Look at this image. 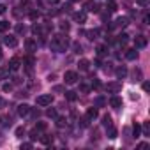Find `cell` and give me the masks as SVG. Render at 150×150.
Listing matches in <instances>:
<instances>
[{
  "mask_svg": "<svg viewBox=\"0 0 150 150\" xmlns=\"http://www.w3.org/2000/svg\"><path fill=\"white\" fill-rule=\"evenodd\" d=\"M50 46H51L53 51H57V53H64V51L67 50V46H69V39H67V35H64V34H57V35L51 37Z\"/></svg>",
  "mask_w": 150,
  "mask_h": 150,
  "instance_id": "6da1fadb",
  "label": "cell"
},
{
  "mask_svg": "<svg viewBox=\"0 0 150 150\" xmlns=\"http://www.w3.org/2000/svg\"><path fill=\"white\" fill-rule=\"evenodd\" d=\"M51 101H53V96H51V94H42V96H39V97L35 99L37 106H50Z\"/></svg>",
  "mask_w": 150,
  "mask_h": 150,
  "instance_id": "7a4b0ae2",
  "label": "cell"
},
{
  "mask_svg": "<svg viewBox=\"0 0 150 150\" xmlns=\"http://www.w3.org/2000/svg\"><path fill=\"white\" fill-rule=\"evenodd\" d=\"M64 81L67 83V85H74L78 81V74L74 72V71H67L65 74H64Z\"/></svg>",
  "mask_w": 150,
  "mask_h": 150,
  "instance_id": "3957f363",
  "label": "cell"
},
{
  "mask_svg": "<svg viewBox=\"0 0 150 150\" xmlns=\"http://www.w3.org/2000/svg\"><path fill=\"white\" fill-rule=\"evenodd\" d=\"M4 44L9 46V48H16L18 46V37L16 35H6L4 37Z\"/></svg>",
  "mask_w": 150,
  "mask_h": 150,
  "instance_id": "277c9868",
  "label": "cell"
},
{
  "mask_svg": "<svg viewBox=\"0 0 150 150\" xmlns=\"http://www.w3.org/2000/svg\"><path fill=\"white\" fill-rule=\"evenodd\" d=\"M9 71H18L20 67H21V58H18V57H13L11 60H9Z\"/></svg>",
  "mask_w": 150,
  "mask_h": 150,
  "instance_id": "5b68a950",
  "label": "cell"
},
{
  "mask_svg": "<svg viewBox=\"0 0 150 150\" xmlns=\"http://www.w3.org/2000/svg\"><path fill=\"white\" fill-rule=\"evenodd\" d=\"M106 90H108L110 94H117V92L122 90V85H120V83H108V85H106Z\"/></svg>",
  "mask_w": 150,
  "mask_h": 150,
  "instance_id": "8992f818",
  "label": "cell"
},
{
  "mask_svg": "<svg viewBox=\"0 0 150 150\" xmlns=\"http://www.w3.org/2000/svg\"><path fill=\"white\" fill-rule=\"evenodd\" d=\"M146 37L145 35H136V39H134V44H136V48H145L146 46Z\"/></svg>",
  "mask_w": 150,
  "mask_h": 150,
  "instance_id": "52a82bcc",
  "label": "cell"
},
{
  "mask_svg": "<svg viewBox=\"0 0 150 150\" xmlns=\"http://www.w3.org/2000/svg\"><path fill=\"white\" fill-rule=\"evenodd\" d=\"M25 48H27V51H35L37 50V41L35 39H27L25 41Z\"/></svg>",
  "mask_w": 150,
  "mask_h": 150,
  "instance_id": "ba28073f",
  "label": "cell"
},
{
  "mask_svg": "<svg viewBox=\"0 0 150 150\" xmlns=\"http://www.w3.org/2000/svg\"><path fill=\"white\" fill-rule=\"evenodd\" d=\"M30 110H32V108H30L28 104H20V106H18V115H20V117H27V115L30 113Z\"/></svg>",
  "mask_w": 150,
  "mask_h": 150,
  "instance_id": "9c48e42d",
  "label": "cell"
},
{
  "mask_svg": "<svg viewBox=\"0 0 150 150\" xmlns=\"http://www.w3.org/2000/svg\"><path fill=\"white\" fill-rule=\"evenodd\" d=\"M115 74H117V78H118V80H124V78L127 76V69H125L124 65H120V67H117Z\"/></svg>",
  "mask_w": 150,
  "mask_h": 150,
  "instance_id": "30bf717a",
  "label": "cell"
},
{
  "mask_svg": "<svg viewBox=\"0 0 150 150\" xmlns=\"http://www.w3.org/2000/svg\"><path fill=\"white\" fill-rule=\"evenodd\" d=\"M34 62H35V60H34V57H32V55H28V57H25V58H23V64H25V67H27V71H28V72L32 71Z\"/></svg>",
  "mask_w": 150,
  "mask_h": 150,
  "instance_id": "8fae6325",
  "label": "cell"
},
{
  "mask_svg": "<svg viewBox=\"0 0 150 150\" xmlns=\"http://www.w3.org/2000/svg\"><path fill=\"white\" fill-rule=\"evenodd\" d=\"M11 124H13L11 117H7V115H0V125H2V127H11Z\"/></svg>",
  "mask_w": 150,
  "mask_h": 150,
  "instance_id": "7c38bea8",
  "label": "cell"
},
{
  "mask_svg": "<svg viewBox=\"0 0 150 150\" xmlns=\"http://www.w3.org/2000/svg\"><path fill=\"white\" fill-rule=\"evenodd\" d=\"M125 58H127V60H136V58H138V51H136V48L127 50V51H125Z\"/></svg>",
  "mask_w": 150,
  "mask_h": 150,
  "instance_id": "4fadbf2b",
  "label": "cell"
},
{
  "mask_svg": "<svg viewBox=\"0 0 150 150\" xmlns=\"http://www.w3.org/2000/svg\"><path fill=\"white\" fill-rule=\"evenodd\" d=\"M127 25H129V20H127V18H118V20L115 21V25H113V27L124 28V27H127Z\"/></svg>",
  "mask_w": 150,
  "mask_h": 150,
  "instance_id": "5bb4252c",
  "label": "cell"
},
{
  "mask_svg": "<svg viewBox=\"0 0 150 150\" xmlns=\"http://www.w3.org/2000/svg\"><path fill=\"white\" fill-rule=\"evenodd\" d=\"M74 21L85 23V21H87V14H85V13H74Z\"/></svg>",
  "mask_w": 150,
  "mask_h": 150,
  "instance_id": "9a60e30c",
  "label": "cell"
},
{
  "mask_svg": "<svg viewBox=\"0 0 150 150\" xmlns=\"http://www.w3.org/2000/svg\"><path fill=\"white\" fill-rule=\"evenodd\" d=\"M97 115H99V113H97V110H96V108H88V110H87V118H88V120L97 118Z\"/></svg>",
  "mask_w": 150,
  "mask_h": 150,
  "instance_id": "2e32d148",
  "label": "cell"
},
{
  "mask_svg": "<svg viewBox=\"0 0 150 150\" xmlns=\"http://www.w3.org/2000/svg\"><path fill=\"white\" fill-rule=\"evenodd\" d=\"M85 7H87V11H90V13H97V11H99V6H97V4H92V2H87Z\"/></svg>",
  "mask_w": 150,
  "mask_h": 150,
  "instance_id": "e0dca14e",
  "label": "cell"
},
{
  "mask_svg": "<svg viewBox=\"0 0 150 150\" xmlns=\"http://www.w3.org/2000/svg\"><path fill=\"white\" fill-rule=\"evenodd\" d=\"M78 65H80V69H81V71H88V67H90V62H88L87 58H81Z\"/></svg>",
  "mask_w": 150,
  "mask_h": 150,
  "instance_id": "ac0fdd59",
  "label": "cell"
},
{
  "mask_svg": "<svg viewBox=\"0 0 150 150\" xmlns=\"http://www.w3.org/2000/svg\"><path fill=\"white\" fill-rule=\"evenodd\" d=\"M110 104H111L113 108H120V106H122V99L115 96V97H111V101H110Z\"/></svg>",
  "mask_w": 150,
  "mask_h": 150,
  "instance_id": "d6986e66",
  "label": "cell"
},
{
  "mask_svg": "<svg viewBox=\"0 0 150 150\" xmlns=\"http://www.w3.org/2000/svg\"><path fill=\"white\" fill-rule=\"evenodd\" d=\"M41 141H42L44 145H51V143H53V136H51V134H42V136H41Z\"/></svg>",
  "mask_w": 150,
  "mask_h": 150,
  "instance_id": "ffe728a7",
  "label": "cell"
},
{
  "mask_svg": "<svg viewBox=\"0 0 150 150\" xmlns=\"http://www.w3.org/2000/svg\"><path fill=\"white\" fill-rule=\"evenodd\" d=\"M132 134H134V138H139V134H141V127H139V124H132Z\"/></svg>",
  "mask_w": 150,
  "mask_h": 150,
  "instance_id": "44dd1931",
  "label": "cell"
},
{
  "mask_svg": "<svg viewBox=\"0 0 150 150\" xmlns=\"http://www.w3.org/2000/svg\"><path fill=\"white\" fill-rule=\"evenodd\" d=\"M76 97H78L76 92H72V90H67V92H65V99L71 101V103H72V101H76Z\"/></svg>",
  "mask_w": 150,
  "mask_h": 150,
  "instance_id": "7402d4cb",
  "label": "cell"
},
{
  "mask_svg": "<svg viewBox=\"0 0 150 150\" xmlns=\"http://www.w3.org/2000/svg\"><path fill=\"white\" fill-rule=\"evenodd\" d=\"M103 125H104V127H111V125H113V122H111V117H110V115H104V117H103Z\"/></svg>",
  "mask_w": 150,
  "mask_h": 150,
  "instance_id": "603a6c76",
  "label": "cell"
},
{
  "mask_svg": "<svg viewBox=\"0 0 150 150\" xmlns=\"http://www.w3.org/2000/svg\"><path fill=\"white\" fill-rule=\"evenodd\" d=\"M9 76V67H0V80Z\"/></svg>",
  "mask_w": 150,
  "mask_h": 150,
  "instance_id": "cb8c5ba5",
  "label": "cell"
},
{
  "mask_svg": "<svg viewBox=\"0 0 150 150\" xmlns=\"http://www.w3.org/2000/svg\"><path fill=\"white\" fill-rule=\"evenodd\" d=\"M87 35H88V39H90V41H94V39H97L99 30H88V32H87Z\"/></svg>",
  "mask_w": 150,
  "mask_h": 150,
  "instance_id": "d4e9b609",
  "label": "cell"
},
{
  "mask_svg": "<svg viewBox=\"0 0 150 150\" xmlns=\"http://www.w3.org/2000/svg\"><path fill=\"white\" fill-rule=\"evenodd\" d=\"M106 53H108V48L106 46H97V55L99 57H104Z\"/></svg>",
  "mask_w": 150,
  "mask_h": 150,
  "instance_id": "484cf974",
  "label": "cell"
},
{
  "mask_svg": "<svg viewBox=\"0 0 150 150\" xmlns=\"http://www.w3.org/2000/svg\"><path fill=\"white\" fill-rule=\"evenodd\" d=\"M57 125H58V127H65V125H67V118L58 117V118H57Z\"/></svg>",
  "mask_w": 150,
  "mask_h": 150,
  "instance_id": "4316f807",
  "label": "cell"
},
{
  "mask_svg": "<svg viewBox=\"0 0 150 150\" xmlns=\"http://www.w3.org/2000/svg\"><path fill=\"white\" fill-rule=\"evenodd\" d=\"M127 41H129V35H127V34H120V35H118V42H120V44H125Z\"/></svg>",
  "mask_w": 150,
  "mask_h": 150,
  "instance_id": "83f0119b",
  "label": "cell"
},
{
  "mask_svg": "<svg viewBox=\"0 0 150 150\" xmlns=\"http://www.w3.org/2000/svg\"><path fill=\"white\" fill-rule=\"evenodd\" d=\"M108 138H117V129L111 125V127H108Z\"/></svg>",
  "mask_w": 150,
  "mask_h": 150,
  "instance_id": "f1b7e54d",
  "label": "cell"
},
{
  "mask_svg": "<svg viewBox=\"0 0 150 150\" xmlns=\"http://www.w3.org/2000/svg\"><path fill=\"white\" fill-rule=\"evenodd\" d=\"M9 30V21H0V32H7Z\"/></svg>",
  "mask_w": 150,
  "mask_h": 150,
  "instance_id": "f546056e",
  "label": "cell"
},
{
  "mask_svg": "<svg viewBox=\"0 0 150 150\" xmlns=\"http://www.w3.org/2000/svg\"><path fill=\"white\" fill-rule=\"evenodd\" d=\"M132 78H134V81H139V80H141V71H139V69H134Z\"/></svg>",
  "mask_w": 150,
  "mask_h": 150,
  "instance_id": "4dcf8cb0",
  "label": "cell"
},
{
  "mask_svg": "<svg viewBox=\"0 0 150 150\" xmlns=\"http://www.w3.org/2000/svg\"><path fill=\"white\" fill-rule=\"evenodd\" d=\"M106 11H108V13H115V11H117V6H115L113 2H108V6H106Z\"/></svg>",
  "mask_w": 150,
  "mask_h": 150,
  "instance_id": "1f68e13d",
  "label": "cell"
},
{
  "mask_svg": "<svg viewBox=\"0 0 150 150\" xmlns=\"http://www.w3.org/2000/svg\"><path fill=\"white\" fill-rule=\"evenodd\" d=\"M46 115H48V117H50V118H55V117H57V111H55V110H53V108H50V110H48V111H46Z\"/></svg>",
  "mask_w": 150,
  "mask_h": 150,
  "instance_id": "d6a6232c",
  "label": "cell"
},
{
  "mask_svg": "<svg viewBox=\"0 0 150 150\" xmlns=\"http://www.w3.org/2000/svg\"><path fill=\"white\" fill-rule=\"evenodd\" d=\"M23 134H25V129L23 127H18L16 129V138H23Z\"/></svg>",
  "mask_w": 150,
  "mask_h": 150,
  "instance_id": "836d02e7",
  "label": "cell"
},
{
  "mask_svg": "<svg viewBox=\"0 0 150 150\" xmlns=\"http://www.w3.org/2000/svg\"><path fill=\"white\" fill-rule=\"evenodd\" d=\"M143 132L148 136V132H150V124H148V122H145V124H143Z\"/></svg>",
  "mask_w": 150,
  "mask_h": 150,
  "instance_id": "e575fe53",
  "label": "cell"
},
{
  "mask_svg": "<svg viewBox=\"0 0 150 150\" xmlns=\"http://www.w3.org/2000/svg\"><path fill=\"white\" fill-rule=\"evenodd\" d=\"M99 87H101V81L94 78V80H92V88H99Z\"/></svg>",
  "mask_w": 150,
  "mask_h": 150,
  "instance_id": "d590c367",
  "label": "cell"
},
{
  "mask_svg": "<svg viewBox=\"0 0 150 150\" xmlns=\"http://www.w3.org/2000/svg\"><path fill=\"white\" fill-rule=\"evenodd\" d=\"M2 90H4V92H11V90H13V85H11V83H6V85L2 87Z\"/></svg>",
  "mask_w": 150,
  "mask_h": 150,
  "instance_id": "8d00e7d4",
  "label": "cell"
},
{
  "mask_svg": "<svg viewBox=\"0 0 150 150\" xmlns=\"http://www.w3.org/2000/svg\"><path fill=\"white\" fill-rule=\"evenodd\" d=\"M35 129H37V131H44V129H46V124H44V122H39V124L35 125Z\"/></svg>",
  "mask_w": 150,
  "mask_h": 150,
  "instance_id": "74e56055",
  "label": "cell"
},
{
  "mask_svg": "<svg viewBox=\"0 0 150 150\" xmlns=\"http://www.w3.org/2000/svg\"><path fill=\"white\" fill-rule=\"evenodd\" d=\"M30 138H32V139H37V138H39V132H37V129H34V131L30 132Z\"/></svg>",
  "mask_w": 150,
  "mask_h": 150,
  "instance_id": "f35d334b",
  "label": "cell"
},
{
  "mask_svg": "<svg viewBox=\"0 0 150 150\" xmlns=\"http://www.w3.org/2000/svg\"><path fill=\"white\" fill-rule=\"evenodd\" d=\"M37 18H39V13L37 11H32L30 13V20H37Z\"/></svg>",
  "mask_w": 150,
  "mask_h": 150,
  "instance_id": "ab89813d",
  "label": "cell"
},
{
  "mask_svg": "<svg viewBox=\"0 0 150 150\" xmlns=\"http://www.w3.org/2000/svg\"><path fill=\"white\" fill-rule=\"evenodd\" d=\"M80 90H81V92H85V94H87V92H88V90H90V87H87V85H80Z\"/></svg>",
  "mask_w": 150,
  "mask_h": 150,
  "instance_id": "60d3db41",
  "label": "cell"
},
{
  "mask_svg": "<svg viewBox=\"0 0 150 150\" xmlns=\"http://www.w3.org/2000/svg\"><path fill=\"white\" fill-rule=\"evenodd\" d=\"M96 104H97V106H103V104H104V99H103V97H99V99L96 101Z\"/></svg>",
  "mask_w": 150,
  "mask_h": 150,
  "instance_id": "b9f144b4",
  "label": "cell"
},
{
  "mask_svg": "<svg viewBox=\"0 0 150 150\" xmlns=\"http://www.w3.org/2000/svg\"><path fill=\"white\" fill-rule=\"evenodd\" d=\"M6 11H7V7H6V6H4V4H0V14H4V13H6Z\"/></svg>",
  "mask_w": 150,
  "mask_h": 150,
  "instance_id": "7bdbcfd3",
  "label": "cell"
},
{
  "mask_svg": "<svg viewBox=\"0 0 150 150\" xmlns=\"http://www.w3.org/2000/svg\"><path fill=\"white\" fill-rule=\"evenodd\" d=\"M136 2H138L139 6H146V4H148V0H136Z\"/></svg>",
  "mask_w": 150,
  "mask_h": 150,
  "instance_id": "ee69618b",
  "label": "cell"
},
{
  "mask_svg": "<svg viewBox=\"0 0 150 150\" xmlns=\"http://www.w3.org/2000/svg\"><path fill=\"white\" fill-rule=\"evenodd\" d=\"M60 27H62V30H65V32H67V30H69V23H62V25H60Z\"/></svg>",
  "mask_w": 150,
  "mask_h": 150,
  "instance_id": "f6af8a7d",
  "label": "cell"
},
{
  "mask_svg": "<svg viewBox=\"0 0 150 150\" xmlns=\"http://www.w3.org/2000/svg\"><path fill=\"white\" fill-rule=\"evenodd\" d=\"M21 148H32V143H23Z\"/></svg>",
  "mask_w": 150,
  "mask_h": 150,
  "instance_id": "bcb514c9",
  "label": "cell"
},
{
  "mask_svg": "<svg viewBox=\"0 0 150 150\" xmlns=\"http://www.w3.org/2000/svg\"><path fill=\"white\" fill-rule=\"evenodd\" d=\"M74 50H76V53H80L81 51V46L80 44H74Z\"/></svg>",
  "mask_w": 150,
  "mask_h": 150,
  "instance_id": "7dc6e473",
  "label": "cell"
},
{
  "mask_svg": "<svg viewBox=\"0 0 150 150\" xmlns=\"http://www.w3.org/2000/svg\"><path fill=\"white\" fill-rule=\"evenodd\" d=\"M148 88H150V85H148V83H143V90H145V92H146V90H148Z\"/></svg>",
  "mask_w": 150,
  "mask_h": 150,
  "instance_id": "c3c4849f",
  "label": "cell"
},
{
  "mask_svg": "<svg viewBox=\"0 0 150 150\" xmlns=\"http://www.w3.org/2000/svg\"><path fill=\"white\" fill-rule=\"evenodd\" d=\"M48 2H51V4H57V2H58V0H48Z\"/></svg>",
  "mask_w": 150,
  "mask_h": 150,
  "instance_id": "681fc988",
  "label": "cell"
},
{
  "mask_svg": "<svg viewBox=\"0 0 150 150\" xmlns=\"http://www.w3.org/2000/svg\"><path fill=\"white\" fill-rule=\"evenodd\" d=\"M0 106H4V99H0Z\"/></svg>",
  "mask_w": 150,
  "mask_h": 150,
  "instance_id": "f907efd6",
  "label": "cell"
},
{
  "mask_svg": "<svg viewBox=\"0 0 150 150\" xmlns=\"http://www.w3.org/2000/svg\"><path fill=\"white\" fill-rule=\"evenodd\" d=\"M71 2H81V0H71Z\"/></svg>",
  "mask_w": 150,
  "mask_h": 150,
  "instance_id": "816d5d0a",
  "label": "cell"
},
{
  "mask_svg": "<svg viewBox=\"0 0 150 150\" xmlns=\"http://www.w3.org/2000/svg\"><path fill=\"white\" fill-rule=\"evenodd\" d=\"M0 60H2V50H0Z\"/></svg>",
  "mask_w": 150,
  "mask_h": 150,
  "instance_id": "f5cc1de1",
  "label": "cell"
},
{
  "mask_svg": "<svg viewBox=\"0 0 150 150\" xmlns=\"http://www.w3.org/2000/svg\"><path fill=\"white\" fill-rule=\"evenodd\" d=\"M110 2H113V0H110Z\"/></svg>",
  "mask_w": 150,
  "mask_h": 150,
  "instance_id": "db71d44e",
  "label": "cell"
}]
</instances>
